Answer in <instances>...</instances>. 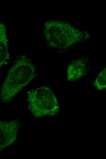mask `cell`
I'll list each match as a JSON object with an SVG mask.
<instances>
[{
  "label": "cell",
  "mask_w": 106,
  "mask_h": 159,
  "mask_svg": "<svg viewBox=\"0 0 106 159\" xmlns=\"http://www.w3.org/2000/svg\"><path fill=\"white\" fill-rule=\"evenodd\" d=\"M0 150L6 147L16 140L20 126L16 120L0 122Z\"/></svg>",
  "instance_id": "obj_4"
},
{
  "label": "cell",
  "mask_w": 106,
  "mask_h": 159,
  "mask_svg": "<svg viewBox=\"0 0 106 159\" xmlns=\"http://www.w3.org/2000/svg\"><path fill=\"white\" fill-rule=\"evenodd\" d=\"M87 61L85 59H80L75 60L70 64L67 71L69 81H77L85 76L87 67Z\"/></svg>",
  "instance_id": "obj_5"
},
{
  "label": "cell",
  "mask_w": 106,
  "mask_h": 159,
  "mask_svg": "<svg viewBox=\"0 0 106 159\" xmlns=\"http://www.w3.org/2000/svg\"><path fill=\"white\" fill-rule=\"evenodd\" d=\"M94 85L98 90L101 91L106 88V68L99 74Z\"/></svg>",
  "instance_id": "obj_7"
},
{
  "label": "cell",
  "mask_w": 106,
  "mask_h": 159,
  "mask_svg": "<svg viewBox=\"0 0 106 159\" xmlns=\"http://www.w3.org/2000/svg\"><path fill=\"white\" fill-rule=\"evenodd\" d=\"M27 100L29 109L36 117L53 116L59 111L57 99L48 86H41L29 91Z\"/></svg>",
  "instance_id": "obj_3"
},
{
  "label": "cell",
  "mask_w": 106,
  "mask_h": 159,
  "mask_svg": "<svg viewBox=\"0 0 106 159\" xmlns=\"http://www.w3.org/2000/svg\"><path fill=\"white\" fill-rule=\"evenodd\" d=\"M0 65L1 68L6 64L9 58V47L5 25L0 24Z\"/></svg>",
  "instance_id": "obj_6"
},
{
  "label": "cell",
  "mask_w": 106,
  "mask_h": 159,
  "mask_svg": "<svg viewBox=\"0 0 106 159\" xmlns=\"http://www.w3.org/2000/svg\"><path fill=\"white\" fill-rule=\"evenodd\" d=\"M44 33L46 42L50 47L64 49L79 43L87 36L80 29L64 22L52 20L46 22Z\"/></svg>",
  "instance_id": "obj_2"
},
{
  "label": "cell",
  "mask_w": 106,
  "mask_h": 159,
  "mask_svg": "<svg viewBox=\"0 0 106 159\" xmlns=\"http://www.w3.org/2000/svg\"><path fill=\"white\" fill-rule=\"evenodd\" d=\"M35 71V67L29 58L23 57L17 60L9 70L1 87V102H9L34 78Z\"/></svg>",
  "instance_id": "obj_1"
}]
</instances>
